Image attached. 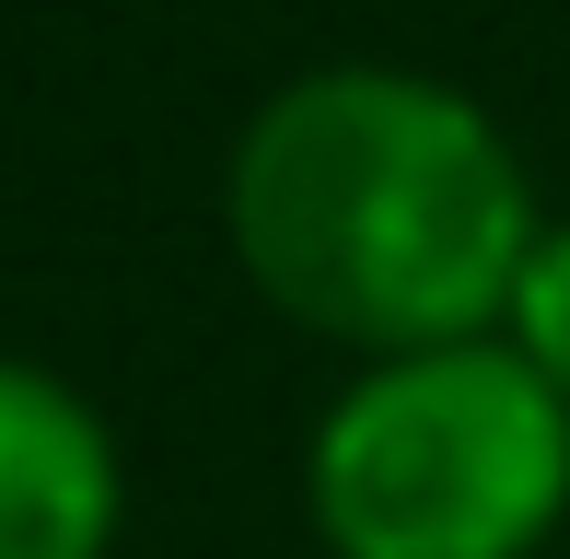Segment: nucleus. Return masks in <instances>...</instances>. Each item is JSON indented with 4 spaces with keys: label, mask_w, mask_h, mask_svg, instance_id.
Here are the masks:
<instances>
[{
    "label": "nucleus",
    "mask_w": 570,
    "mask_h": 559,
    "mask_svg": "<svg viewBox=\"0 0 570 559\" xmlns=\"http://www.w3.org/2000/svg\"><path fill=\"white\" fill-rule=\"evenodd\" d=\"M128 454L59 362L0 350V559H117Z\"/></svg>",
    "instance_id": "3"
},
{
    "label": "nucleus",
    "mask_w": 570,
    "mask_h": 559,
    "mask_svg": "<svg viewBox=\"0 0 570 559\" xmlns=\"http://www.w3.org/2000/svg\"><path fill=\"white\" fill-rule=\"evenodd\" d=\"M326 559H548L570 524V396L512 339L350 362L303 431Z\"/></svg>",
    "instance_id": "2"
},
{
    "label": "nucleus",
    "mask_w": 570,
    "mask_h": 559,
    "mask_svg": "<svg viewBox=\"0 0 570 559\" xmlns=\"http://www.w3.org/2000/svg\"><path fill=\"white\" fill-rule=\"evenodd\" d=\"M548 198L512 129L443 70L315 59L245 106L222 151V245L279 326L396 362L443 339H501Z\"/></svg>",
    "instance_id": "1"
},
{
    "label": "nucleus",
    "mask_w": 570,
    "mask_h": 559,
    "mask_svg": "<svg viewBox=\"0 0 570 559\" xmlns=\"http://www.w3.org/2000/svg\"><path fill=\"white\" fill-rule=\"evenodd\" d=\"M501 339L570 396V210H548V234H535V257L512 280V303H501Z\"/></svg>",
    "instance_id": "4"
}]
</instances>
